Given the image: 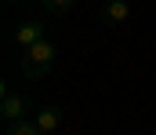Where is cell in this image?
Returning <instances> with one entry per match:
<instances>
[{"label": "cell", "instance_id": "5", "mask_svg": "<svg viewBox=\"0 0 156 135\" xmlns=\"http://www.w3.org/2000/svg\"><path fill=\"white\" fill-rule=\"evenodd\" d=\"M98 18H102L105 26H123V22L131 18V4H127V0H105Z\"/></svg>", "mask_w": 156, "mask_h": 135}, {"label": "cell", "instance_id": "3", "mask_svg": "<svg viewBox=\"0 0 156 135\" xmlns=\"http://www.w3.org/2000/svg\"><path fill=\"white\" fill-rule=\"evenodd\" d=\"M40 40H47V29H44L40 18H22V22L15 26V44L22 47V51H29V47L40 44Z\"/></svg>", "mask_w": 156, "mask_h": 135}, {"label": "cell", "instance_id": "6", "mask_svg": "<svg viewBox=\"0 0 156 135\" xmlns=\"http://www.w3.org/2000/svg\"><path fill=\"white\" fill-rule=\"evenodd\" d=\"M4 135H44V132L37 128L33 117H26V121H15V124H4Z\"/></svg>", "mask_w": 156, "mask_h": 135}, {"label": "cell", "instance_id": "8", "mask_svg": "<svg viewBox=\"0 0 156 135\" xmlns=\"http://www.w3.org/2000/svg\"><path fill=\"white\" fill-rule=\"evenodd\" d=\"M4 4H22V0H4Z\"/></svg>", "mask_w": 156, "mask_h": 135}, {"label": "cell", "instance_id": "4", "mask_svg": "<svg viewBox=\"0 0 156 135\" xmlns=\"http://www.w3.org/2000/svg\"><path fill=\"white\" fill-rule=\"evenodd\" d=\"M33 121H37V128H40L44 135H55L58 128H62L66 113H62L58 106H40V110H33Z\"/></svg>", "mask_w": 156, "mask_h": 135}, {"label": "cell", "instance_id": "7", "mask_svg": "<svg viewBox=\"0 0 156 135\" xmlns=\"http://www.w3.org/2000/svg\"><path fill=\"white\" fill-rule=\"evenodd\" d=\"M44 7H47V11H55V15H66V11H73V7H76V0H44Z\"/></svg>", "mask_w": 156, "mask_h": 135}, {"label": "cell", "instance_id": "1", "mask_svg": "<svg viewBox=\"0 0 156 135\" xmlns=\"http://www.w3.org/2000/svg\"><path fill=\"white\" fill-rule=\"evenodd\" d=\"M55 58H58V47L55 40H40L33 44L29 51H22V77H29V81H40L51 66H55Z\"/></svg>", "mask_w": 156, "mask_h": 135}, {"label": "cell", "instance_id": "2", "mask_svg": "<svg viewBox=\"0 0 156 135\" xmlns=\"http://www.w3.org/2000/svg\"><path fill=\"white\" fill-rule=\"evenodd\" d=\"M0 117H4V124H15V121H26L29 117V99L26 95H18V91L11 88H0Z\"/></svg>", "mask_w": 156, "mask_h": 135}]
</instances>
